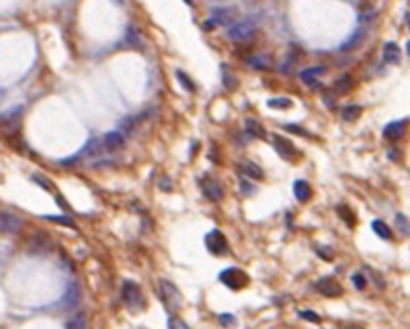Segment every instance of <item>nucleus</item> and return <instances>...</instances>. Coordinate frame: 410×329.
Listing matches in <instances>:
<instances>
[{"mask_svg": "<svg viewBox=\"0 0 410 329\" xmlns=\"http://www.w3.org/2000/svg\"><path fill=\"white\" fill-rule=\"evenodd\" d=\"M67 329H85V318H83V314L74 316V318L67 324Z\"/></svg>", "mask_w": 410, "mask_h": 329, "instance_id": "cd10ccee", "label": "nucleus"}, {"mask_svg": "<svg viewBox=\"0 0 410 329\" xmlns=\"http://www.w3.org/2000/svg\"><path fill=\"white\" fill-rule=\"evenodd\" d=\"M159 292H161V298L165 302L170 311H176L181 307V292L177 290V287L172 283V281H167V279H163L161 283H159Z\"/></svg>", "mask_w": 410, "mask_h": 329, "instance_id": "f03ea898", "label": "nucleus"}, {"mask_svg": "<svg viewBox=\"0 0 410 329\" xmlns=\"http://www.w3.org/2000/svg\"><path fill=\"white\" fill-rule=\"evenodd\" d=\"M122 300H124L128 309L133 311V313L144 307V296H142L141 287L135 281H130V279L124 281V285H122Z\"/></svg>", "mask_w": 410, "mask_h": 329, "instance_id": "f257e3e1", "label": "nucleus"}, {"mask_svg": "<svg viewBox=\"0 0 410 329\" xmlns=\"http://www.w3.org/2000/svg\"><path fill=\"white\" fill-rule=\"evenodd\" d=\"M351 281H353V285L359 290H362L366 287V279H364V276H362V274H355L353 278H351Z\"/></svg>", "mask_w": 410, "mask_h": 329, "instance_id": "473e14b6", "label": "nucleus"}, {"mask_svg": "<svg viewBox=\"0 0 410 329\" xmlns=\"http://www.w3.org/2000/svg\"><path fill=\"white\" fill-rule=\"evenodd\" d=\"M45 218H46V220H50V222L63 224V226H67V228L76 229V222H74L72 218H69V217H57V215H46Z\"/></svg>", "mask_w": 410, "mask_h": 329, "instance_id": "393cba45", "label": "nucleus"}, {"mask_svg": "<svg viewBox=\"0 0 410 329\" xmlns=\"http://www.w3.org/2000/svg\"><path fill=\"white\" fill-rule=\"evenodd\" d=\"M168 329H188V325L183 320L177 318V316H170L168 318Z\"/></svg>", "mask_w": 410, "mask_h": 329, "instance_id": "c756f323", "label": "nucleus"}, {"mask_svg": "<svg viewBox=\"0 0 410 329\" xmlns=\"http://www.w3.org/2000/svg\"><path fill=\"white\" fill-rule=\"evenodd\" d=\"M117 2H118V4H120V2H122V0H117Z\"/></svg>", "mask_w": 410, "mask_h": 329, "instance_id": "a19ab883", "label": "nucleus"}, {"mask_svg": "<svg viewBox=\"0 0 410 329\" xmlns=\"http://www.w3.org/2000/svg\"><path fill=\"white\" fill-rule=\"evenodd\" d=\"M371 228H373V231L379 235L381 238H385V241H390L392 238V231L390 228L386 226L383 220H373V224H371Z\"/></svg>", "mask_w": 410, "mask_h": 329, "instance_id": "aec40b11", "label": "nucleus"}, {"mask_svg": "<svg viewBox=\"0 0 410 329\" xmlns=\"http://www.w3.org/2000/svg\"><path fill=\"white\" fill-rule=\"evenodd\" d=\"M240 170H242L246 176L254 177V180H261V177L264 176L263 170H261V167H259V165H255V163H251V161H242V163H240Z\"/></svg>", "mask_w": 410, "mask_h": 329, "instance_id": "6ab92c4d", "label": "nucleus"}, {"mask_svg": "<svg viewBox=\"0 0 410 329\" xmlns=\"http://www.w3.org/2000/svg\"><path fill=\"white\" fill-rule=\"evenodd\" d=\"M255 22L251 19H242L238 20V22H235L233 26H229L228 30V37L231 41H246L249 39V37H254L255 34Z\"/></svg>", "mask_w": 410, "mask_h": 329, "instance_id": "7ed1b4c3", "label": "nucleus"}, {"mask_svg": "<svg viewBox=\"0 0 410 329\" xmlns=\"http://www.w3.org/2000/svg\"><path fill=\"white\" fill-rule=\"evenodd\" d=\"M220 324H222V325H226V327H228V325H235V324H237V320H235V316H233V314H229V313H222V314H220Z\"/></svg>", "mask_w": 410, "mask_h": 329, "instance_id": "2f4dec72", "label": "nucleus"}, {"mask_svg": "<svg viewBox=\"0 0 410 329\" xmlns=\"http://www.w3.org/2000/svg\"><path fill=\"white\" fill-rule=\"evenodd\" d=\"M20 228V218H17L15 215L2 211V231L8 233H15Z\"/></svg>", "mask_w": 410, "mask_h": 329, "instance_id": "2eb2a0df", "label": "nucleus"}, {"mask_svg": "<svg viewBox=\"0 0 410 329\" xmlns=\"http://www.w3.org/2000/svg\"><path fill=\"white\" fill-rule=\"evenodd\" d=\"M78 304H80V285H78L76 281H72V283H69V287H67L59 305H61V309L71 311L74 309Z\"/></svg>", "mask_w": 410, "mask_h": 329, "instance_id": "6e6552de", "label": "nucleus"}, {"mask_svg": "<svg viewBox=\"0 0 410 329\" xmlns=\"http://www.w3.org/2000/svg\"><path fill=\"white\" fill-rule=\"evenodd\" d=\"M34 182H36V183H39L41 187H43V189H46V191H50V185H48V183H45L46 180H45V177H43V176H37V174H36V176H34Z\"/></svg>", "mask_w": 410, "mask_h": 329, "instance_id": "c9c22d12", "label": "nucleus"}, {"mask_svg": "<svg viewBox=\"0 0 410 329\" xmlns=\"http://www.w3.org/2000/svg\"><path fill=\"white\" fill-rule=\"evenodd\" d=\"M383 59L385 63H390V65H397L401 61V50L399 46L395 45V43H386L383 46Z\"/></svg>", "mask_w": 410, "mask_h": 329, "instance_id": "f8f14e48", "label": "nucleus"}, {"mask_svg": "<svg viewBox=\"0 0 410 329\" xmlns=\"http://www.w3.org/2000/svg\"><path fill=\"white\" fill-rule=\"evenodd\" d=\"M360 113H362V107L360 106H345L344 109H342V118L348 122H353L359 118Z\"/></svg>", "mask_w": 410, "mask_h": 329, "instance_id": "4be33fe9", "label": "nucleus"}, {"mask_svg": "<svg viewBox=\"0 0 410 329\" xmlns=\"http://www.w3.org/2000/svg\"><path fill=\"white\" fill-rule=\"evenodd\" d=\"M294 194H296V198H298L299 202H307L310 198V194H312V191H310L309 183L305 182V180H298V182L294 183Z\"/></svg>", "mask_w": 410, "mask_h": 329, "instance_id": "f3484780", "label": "nucleus"}, {"mask_svg": "<svg viewBox=\"0 0 410 329\" xmlns=\"http://www.w3.org/2000/svg\"><path fill=\"white\" fill-rule=\"evenodd\" d=\"M395 224H397V228L401 229V233H405V235L410 237V220L405 215H395Z\"/></svg>", "mask_w": 410, "mask_h": 329, "instance_id": "a878e982", "label": "nucleus"}, {"mask_svg": "<svg viewBox=\"0 0 410 329\" xmlns=\"http://www.w3.org/2000/svg\"><path fill=\"white\" fill-rule=\"evenodd\" d=\"M405 121H395V122H390L388 126L385 128V137L386 139H392V141H395V139H399V137H403V133H405Z\"/></svg>", "mask_w": 410, "mask_h": 329, "instance_id": "ddd939ff", "label": "nucleus"}, {"mask_svg": "<svg viewBox=\"0 0 410 329\" xmlns=\"http://www.w3.org/2000/svg\"><path fill=\"white\" fill-rule=\"evenodd\" d=\"M240 187H242L244 193H254V187H251V185H248V183L244 182V180L240 182Z\"/></svg>", "mask_w": 410, "mask_h": 329, "instance_id": "e433bc0d", "label": "nucleus"}, {"mask_svg": "<svg viewBox=\"0 0 410 329\" xmlns=\"http://www.w3.org/2000/svg\"><path fill=\"white\" fill-rule=\"evenodd\" d=\"M364 37H366V30L364 28H359L357 32H353V36L350 37V39L345 41L344 45H342V50H353V48H357V46L364 41Z\"/></svg>", "mask_w": 410, "mask_h": 329, "instance_id": "a211bd4d", "label": "nucleus"}, {"mask_svg": "<svg viewBox=\"0 0 410 329\" xmlns=\"http://www.w3.org/2000/svg\"><path fill=\"white\" fill-rule=\"evenodd\" d=\"M285 130L287 132H292V133H299V135H305V137H309V132H305L303 128H299V126H294V124H285Z\"/></svg>", "mask_w": 410, "mask_h": 329, "instance_id": "72a5a7b5", "label": "nucleus"}, {"mask_svg": "<svg viewBox=\"0 0 410 329\" xmlns=\"http://www.w3.org/2000/svg\"><path fill=\"white\" fill-rule=\"evenodd\" d=\"M272 144L273 148H275V152L283 157V159H294V157L298 156L296 146H294L289 139H285L283 135H279V133H273L272 135Z\"/></svg>", "mask_w": 410, "mask_h": 329, "instance_id": "0eeeda50", "label": "nucleus"}, {"mask_svg": "<svg viewBox=\"0 0 410 329\" xmlns=\"http://www.w3.org/2000/svg\"><path fill=\"white\" fill-rule=\"evenodd\" d=\"M406 46H408V54H410V41H408V45H406Z\"/></svg>", "mask_w": 410, "mask_h": 329, "instance_id": "ea45409f", "label": "nucleus"}, {"mask_svg": "<svg viewBox=\"0 0 410 329\" xmlns=\"http://www.w3.org/2000/svg\"><path fill=\"white\" fill-rule=\"evenodd\" d=\"M224 85L228 87V89H235L237 87V81H235V76H231V74H224Z\"/></svg>", "mask_w": 410, "mask_h": 329, "instance_id": "f704fd0d", "label": "nucleus"}, {"mask_svg": "<svg viewBox=\"0 0 410 329\" xmlns=\"http://www.w3.org/2000/svg\"><path fill=\"white\" fill-rule=\"evenodd\" d=\"M249 67H254L257 71H270L272 69V61H270L268 56H263V54H255V56H249L246 59Z\"/></svg>", "mask_w": 410, "mask_h": 329, "instance_id": "4468645a", "label": "nucleus"}, {"mask_svg": "<svg viewBox=\"0 0 410 329\" xmlns=\"http://www.w3.org/2000/svg\"><path fill=\"white\" fill-rule=\"evenodd\" d=\"M244 126H246V132L251 137H259V139H264L266 137V130L263 128V124L255 118H246L244 121Z\"/></svg>", "mask_w": 410, "mask_h": 329, "instance_id": "dca6fc26", "label": "nucleus"}, {"mask_svg": "<svg viewBox=\"0 0 410 329\" xmlns=\"http://www.w3.org/2000/svg\"><path fill=\"white\" fill-rule=\"evenodd\" d=\"M205 246L211 253L214 255H226L229 250L228 246V241H226V235H224L220 229H213V231L207 233V237H205Z\"/></svg>", "mask_w": 410, "mask_h": 329, "instance_id": "39448f33", "label": "nucleus"}, {"mask_svg": "<svg viewBox=\"0 0 410 329\" xmlns=\"http://www.w3.org/2000/svg\"><path fill=\"white\" fill-rule=\"evenodd\" d=\"M325 67H309V69H305V71L299 72V78H301V81L303 83H307L309 87H320L318 83V76H322V74H325Z\"/></svg>", "mask_w": 410, "mask_h": 329, "instance_id": "1a4fd4ad", "label": "nucleus"}, {"mask_svg": "<svg viewBox=\"0 0 410 329\" xmlns=\"http://www.w3.org/2000/svg\"><path fill=\"white\" fill-rule=\"evenodd\" d=\"M98 148H100V142H98V139H89V142H87L85 146L81 148L80 152V157H91V156H97L98 154Z\"/></svg>", "mask_w": 410, "mask_h": 329, "instance_id": "412c9836", "label": "nucleus"}, {"mask_svg": "<svg viewBox=\"0 0 410 329\" xmlns=\"http://www.w3.org/2000/svg\"><path fill=\"white\" fill-rule=\"evenodd\" d=\"M316 289L324 294V296H329V298H334V296H340V294H342V287L331 278L320 279L318 283H316Z\"/></svg>", "mask_w": 410, "mask_h": 329, "instance_id": "9d476101", "label": "nucleus"}, {"mask_svg": "<svg viewBox=\"0 0 410 329\" xmlns=\"http://www.w3.org/2000/svg\"><path fill=\"white\" fill-rule=\"evenodd\" d=\"M268 106L272 107V109H289V107H292V100H290V98H285V97L270 98Z\"/></svg>", "mask_w": 410, "mask_h": 329, "instance_id": "5701e85b", "label": "nucleus"}, {"mask_svg": "<svg viewBox=\"0 0 410 329\" xmlns=\"http://www.w3.org/2000/svg\"><path fill=\"white\" fill-rule=\"evenodd\" d=\"M338 215H340V217H342V218H344V220H345V222H348V224H350V226H353V224H355V217H353V213H351V211H350V209H348V207H345V205H340V207H338Z\"/></svg>", "mask_w": 410, "mask_h": 329, "instance_id": "c85d7f7f", "label": "nucleus"}, {"mask_svg": "<svg viewBox=\"0 0 410 329\" xmlns=\"http://www.w3.org/2000/svg\"><path fill=\"white\" fill-rule=\"evenodd\" d=\"M187 4H188V6H193V0H187Z\"/></svg>", "mask_w": 410, "mask_h": 329, "instance_id": "58836bf2", "label": "nucleus"}, {"mask_svg": "<svg viewBox=\"0 0 410 329\" xmlns=\"http://www.w3.org/2000/svg\"><path fill=\"white\" fill-rule=\"evenodd\" d=\"M200 187H202L203 196L207 198V200H211V202H220L224 198L222 185L216 180H213V177H202L200 180Z\"/></svg>", "mask_w": 410, "mask_h": 329, "instance_id": "423d86ee", "label": "nucleus"}, {"mask_svg": "<svg viewBox=\"0 0 410 329\" xmlns=\"http://www.w3.org/2000/svg\"><path fill=\"white\" fill-rule=\"evenodd\" d=\"M351 85H353V80H351V76H350V74H344L340 80L334 81V91H336V93H345Z\"/></svg>", "mask_w": 410, "mask_h": 329, "instance_id": "b1692460", "label": "nucleus"}, {"mask_svg": "<svg viewBox=\"0 0 410 329\" xmlns=\"http://www.w3.org/2000/svg\"><path fill=\"white\" fill-rule=\"evenodd\" d=\"M220 281H222L224 285H228L229 289L238 290V289H242V287H246V283H248V276H246L240 268L233 266V268H226L222 274H220Z\"/></svg>", "mask_w": 410, "mask_h": 329, "instance_id": "20e7f679", "label": "nucleus"}, {"mask_svg": "<svg viewBox=\"0 0 410 329\" xmlns=\"http://www.w3.org/2000/svg\"><path fill=\"white\" fill-rule=\"evenodd\" d=\"M176 76H177V80H179V83H181V85L185 87L187 91H191V93L196 91V87H194V83H193V81H191V80H188V76H187V74H185V72H183V71H177V72H176Z\"/></svg>", "mask_w": 410, "mask_h": 329, "instance_id": "bb28decb", "label": "nucleus"}, {"mask_svg": "<svg viewBox=\"0 0 410 329\" xmlns=\"http://www.w3.org/2000/svg\"><path fill=\"white\" fill-rule=\"evenodd\" d=\"M406 24H408V30H410V13H406Z\"/></svg>", "mask_w": 410, "mask_h": 329, "instance_id": "4c0bfd02", "label": "nucleus"}, {"mask_svg": "<svg viewBox=\"0 0 410 329\" xmlns=\"http://www.w3.org/2000/svg\"><path fill=\"white\" fill-rule=\"evenodd\" d=\"M124 146V135L120 132H107L104 135V148L107 152H117Z\"/></svg>", "mask_w": 410, "mask_h": 329, "instance_id": "9b49d317", "label": "nucleus"}, {"mask_svg": "<svg viewBox=\"0 0 410 329\" xmlns=\"http://www.w3.org/2000/svg\"><path fill=\"white\" fill-rule=\"evenodd\" d=\"M299 316L303 320H309L312 324H320V316L314 311H299Z\"/></svg>", "mask_w": 410, "mask_h": 329, "instance_id": "7c9ffc66", "label": "nucleus"}]
</instances>
